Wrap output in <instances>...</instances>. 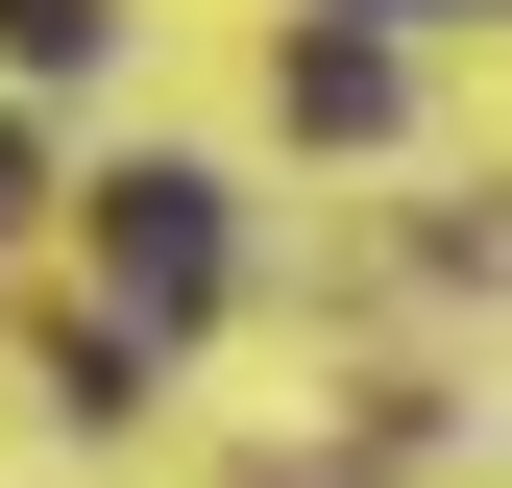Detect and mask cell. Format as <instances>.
I'll use <instances>...</instances> for the list:
<instances>
[{
	"label": "cell",
	"instance_id": "cell-1",
	"mask_svg": "<svg viewBox=\"0 0 512 488\" xmlns=\"http://www.w3.org/2000/svg\"><path fill=\"white\" fill-rule=\"evenodd\" d=\"M98 269H122V342H196L220 318V196H196V171H122V196H98Z\"/></svg>",
	"mask_w": 512,
	"mask_h": 488
},
{
	"label": "cell",
	"instance_id": "cell-2",
	"mask_svg": "<svg viewBox=\"0 0 512 488\" xmlns=\"http://www.w3.org/2000/svg\"><path fill=\"white\" fill-rule=\"evenodd\" d=\"M293 122H317V147H366V122H391V49H366V25H293Z\"/></svg>",
	"mask_w": 512,
	"mask_h": 488
},
{
	"label": "cell",
	"instance_id": "cell-3",
	"mask_svg": "<svg viewBox=\"0 0 512 488\" xmlns=\"http://www.w3.org/2000/svg\"><path fill=\"white\" fill-rule=\"evenodd\" d=\"M0 49H25V74H74V49H98V0H0Z\"/></svg>",
	"mask_w": 512,
	"mask_h": 488
},
{
	"label": "cell",
	"instance_id": "cell-4",
	"mask_svg": "<svg viewBox=\"0 0 512 488\" xmlns=\"http://www.w3.org/2000/svg\"><path fill=\"white\" fill-rule=\"evenodd\" d=\"M0 220H25V122H0Z\"/></svg>",
	"mask_w": 512,
	"mask_h": 488
},
{
	"label": "cell",
	"instance_id": "cell-5",
	"mask_svg": "<svg viewBox=\"0 0 512 488\" xmlns=\"http://www.w3.org/2000/svg\"><path fill=\"white\" fill-rule=\"evenodd\" d=\"M391 25H415V0H391Z\"/></svg>",
	"mask_w": 512,
	"mask_h": 488
}]
</instances>
